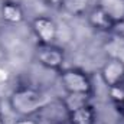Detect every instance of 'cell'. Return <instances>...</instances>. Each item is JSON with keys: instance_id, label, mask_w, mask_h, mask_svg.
I'll list each match as a JSON object with an SVG mask.
<instances>
[{"instance_id": "obj_18", "label": "cell", "mask_w": 124, "mask_h": 124, "mask_svg": "<svg viewBox=\"0 0 124 124\" xmlns=\"http://www.w3.org/2000/svg\"><path fill=\"white\" fill-rule=\"evenodd\" d=\"M54 124H63V123H61V121H58V123H54Z\"/></svg>"}, {"instance_id": "obj_1", "label": "cell", "mask_w": 124, "mask_h": 124, "mask_svg": "<svg viewBox=\"0 0 124 124\" xmlns=\"http://www.w3.org/2000/svg\"><path fill=\"white\" fill-rule=\"evenodd\" d=\"M51 102V97L42 90L20 85L9 95V107L19 117H33Z\"/></svg>"}, {"instance_id": "obj_13", "label": "cell", "mask_w": 124, "mask_h": 124, "mask_svg": "<svg viewBox=\"0 0 124 124\" xmlns=\"http://www.w3.org/2000/svg\"><path fill=\"white\" fill-rule=\"evenodd\" d=\"M13 124H39L38 120H35L33 117H19L17 120H15Z\"/></svg>"}, {"instance_id": "obj_15", "label": "cell", "mask_w": 124, "mask_h": 124, "mask_svg": "<svg viewBox=\"0 0 124 124\" xmlns=\"http://www.w3.org/2000/svg\"><path fill=\"white\" fill-rule=\"evenodd\" d=\"M42 1H45L48 6H52V7H59V1H61V0H42Z\"/></svg>"}, {"instance_id": "obj_8", "label": "cell", "mask_w": 124, "mask_h": 124, "mask_svg": "<svg viewBox=\"0 0 124 124\" xmlns=\"http://www.w3.org/2000/svg\"><path fill=\"white\" fill-rule=\"evenodd\" d=\"M68 121L69 124H95L97 121V113L93 104H85L71 113H68Z\"/></svg>"}, {"instance_id": "obj_10", "label": "cell", "mask_w": 124, "mask_h": 124, "mask_svg": "<svg viewBox=\"0 0 124 124\" xmlns=\"http://www.w3.org/2000/svg\"><path fill=\"white\" fill-rule=\"evenodd\" d=\"M59 9L71 16H82L91 9V0H61Z\"/></svg>"}, {"instance_id": "obj_11", "label": "cell", "mask_w": 124, "mask_h": 124, "mask_svg": "<svg viewBox=\"0 0 124 124\" xmlns=\"http://www.w3.org/2000/svg\"><path fill=\"white\" fill-rule=\"evenodd\" d=\"M90 100H91V95H87V94H72V93H65V97L61 100L62 105L68 113L85 105V104H90Z\"/></svg>"}, {"instance_id": "obj_16", "label": "cell", "mask_w": 124, "mask_h": 124, "mask_svg": "<svg viewBox=\"0 0 124 124\" xmlns=\"http://www.w3.org/2000/svg\"><path fill=\"white\" fill-rule=\"evenodd\" d=\"M0 124H4V120H3V116H1V113H0Z\"/></svg>"}, {"instance_id": "obj_14", "label": "cell", "mask_w": 124, "mask_h": 124, "mask_svg": "<svg viewBox=\"0 0 124 124\" xmlns=\"http://www.w3.org/2000/svg\"><path fill=\"white\" fill-rule=\"evenodd\" d=\"M9 78V74H7V71L0 65V82H3V81H6Z\"/></svg>"}, {"instance_id": "obj_12", "label": "cell", "mask_w": 124, "mask_h": 124, "mask_svg": "<svg viewBox=\"0 0 124 124\" xmlns=\"http://www.w3.org/2000/svg\"><path fill=\"white\" fill-rule=\"evenodd\" d=\"M108 93H110L111 101H113L117 107L124 108V84L108 88Z\"/></svg>"}, {"instance_id": "obj_3", "label": "cell", "mask_w": 124, "mask_h": 124, "mask_svg": "<svg viewBox=\"0 0 124 124\" xmlns=\"http://www.w3.org/2000/svg\"><path fill=\"white\" fill-rule=\"evenodd\" d=\"M31 28L39 45H55L58 38V25L52 17L36 16L31 23Z\"/></svg>"}, {"instance_id": "obj_7", "label": "cell", "mask_w": 124, "mask_h": 124, "mask_svg": "<svg viewBox=\"0 0 124 124\" xmlns=\"http://www.w3.org/2000/svg\"><path fill=\"white\" fill-rule=\"evenodd\" d=\"M0 16L9 25H19L25 20V10L17 1L7 0L0 4Z\"/></svg>"}, {"instance_id": "obj_19", "label": "cell", "mask_w": 124, "mask_h": 124, "mask_svg": "<svg viewBox=\"0 0 124 124\" xmlns=\"http://www.w3.org/2000/svg\"><path fill=\"white\" fill-rule=\"evenodd\" d=\"M0 105H1V104H0Z\"/></svg>"}, {"instance_id": "obj_9", "label": "cell", "mask_w": 124, "mask_h": 124, "mask_svg": "<svg viewBox=\"0 0 124 124\" xmlns=\"http://www.w3.org/2000/svg\"><path fill=\"white\" fill-rule=\"evenodd\" d=\"M97 4L117 25L124 22V0H98Z\"/></svg>"}, {"instance_id": "obj_4", "label": "cell", "mask_w": 124, "mask_h": 124, "mask_svg": "<svg viewBox=\"0 0 124 124\" xmlns=\"http://www.w3.org/2000/svg\"><path fill=\"white\" fill-rule=\"evenodd\" d=\"M36 61L46 69L61 71L65 62V52L56 45H39L36 49Z\"/></svg>"}, {"instance_id": "obj_5", "label": "cell", "mask_w": 124, "mask_h": 124, "mask_svg": "<svg viewBox=\"0 0 124 124\" xmlns=\"http://www.w3.org/2000/svg\"><path fill=\"white\" fill-rule=\"evenodd\" d=\"M100 77L107 88L124 84V61L118 56H110L102 63Z\"/></svg>"}, {"instance_id": "obj_2", "label": "cell", "mask_w": 124, "mask_h": 124, "mask_svg": "<svg viewBox=\"0 0 124 124\" xmlns=\"http://www.w3.org/2000/svg\"><path fill=\"white\" fill-rule=\"evenodd\" d=\"M59 81L65 93L93 95V79L79 68H62L59 71Z\"/></svg>"}, {"instance_id": "obj_17", "label": "cell", "mask_w": 124, "mask_h": 124, "mask_svg": "<svg viewBox=\"0 0 124 124\" xmlns=\"http://www.w3.org/2000/svg\"><path fill=\"white\" fill-rule=\"evenodd\" d=\"M4 1H7V0H0V4H1V3H4Z\"/></svg>"}, {"instance_id": "obj_6", "label": "cell", "mask_w": 124, "mask_h": 124, "mask_svg": "<svg viewBox=\"0 0 124 124\" xmlns=\"http://www.w3.org/2000/svg\"><path fill=\"white\" fill-rule=\"evenodd\" d=\"M88 23L91 25V28L95 29L97 32H102V33H108L116 29L117 23L98 6L94 4L91 6V9L88 10Z\"/></svg>"}]
</instances>
